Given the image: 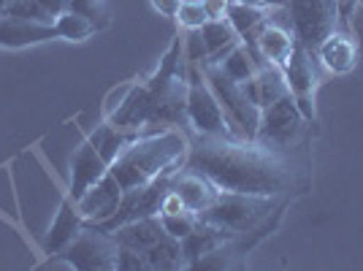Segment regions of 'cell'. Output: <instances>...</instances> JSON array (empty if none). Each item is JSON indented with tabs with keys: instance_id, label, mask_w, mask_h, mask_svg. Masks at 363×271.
Listing matches in <instances>:
<instances>
[{
	"instance_id": "cell-1",
	"label": "cell",
	"mask_w": 363,
	"mask_h": 271,
	"mask_svg": "<svg viewBox=\"0 0 363 271\" xmlns=\"http://www.w3.org/2000/svg\"><path fill=\"white\" fill-rule=\"evenodd\" d=\"M184 166L196 168L228 193L247 196H290L298 187L290 157L236 136H198L190 141Z\"/></svg>"
},
{
	"instance_id": "cell-2",
	"label": "cell",
	"mask_w": 363,
	"mask_h": 271,
	"mask_svg": "<svg viewBox=\"0 0 363 271\" xmlns=\"http://www.w3.org/2000/svg\"><path fill=\"white\" fill-rule=\"evenodd\" d=\"M190 150V138L182 128H163L128 138L125 150L117 155V160L108 166L114 179L122 190L147 187L160 177L174 174L184 166Z\"/></svg>"
},
{
	"instance_id": "cell-3",
	"label": "cell",
	"mask_w": 363,
	"mask_h": 271,
	"mask_svg": "<svg viewBox=\"0 0 363 271\" xmlns=\"http://www.w3.org/2000/svg\"><path fill=\"white\" fill-rule=\"evenodd\" d=\"M288 204V196H247V193H228L220 190V196L203 214H198V220H206L214 226L225 228L233 236H242L263 226L274 211Z\"/></svg>"
},
{
	"instance_id": "cell-4",
	"label": "cell",
	"mask_w": 363,
	"mask_h": 271,
	"mask_svg": "<svg viewBox=\"0 0 363 271\" xmlns=\"http://www.w3.org/2000/svg\"><path fill=\"white\" fill-rule=\"evenodd\" d=\"M187 122L196 128L198 136H236L244 138L242 131L230 122L223 104L217 101L212 87L206 84L203 65L187 62Z\"/></svg>"
},
{
	"instance_id": "cell-5",
	"label": "cell",
	"mask_w": 363,
	"mask_h": 271,
	"mask_svg": "<svg viewBox=\"0 0 363 271\" xmlns=\"http://www.w3.org/2000/svg\"><path fill=\"white\" fill-rule=\"evenodd\" d=\"M306 125L309 122L303 120V114L298 111L293 95L288 92V95H282L279 101H274L272 106H266L260 111L255 141L288 157V152L301 144L303 133H306Z\"/></svg>"
},
{
	"instance_id": "cell-6",
	"label": "cell",
	"mask_w": 363,
	"mask_h": 271,
	"mask_svg": "<svg viewBox=\"0 0 363 271\" xmlns=\"http://www.w3.org/2000/svg\"><path fill=\"white\" fill-rule=\"evenodd\" d=\"M203 76H206V84L217 95V101L223 104L230 122L242 131L244 138H255L263 109L250 98L247 87H244L242 82H236L233 76H228L220 65H203Z\"/></svg>"
},
{
	"instance_id": "cell-7",
	"label": "cell",
	"mask_w": 363,
	"mask_h": 271,
	"mask_svg": "<svg viewBox=\"0 0 363 271\" xmlns=\"http://www.w3.org/2000/svg\"><path fill=\"white\" fill-rule=\"evenodd\" d=\"M285 9L296 41L312 52L339 28V0H285Z\"/></svg>"
},
{
	"instance_id": "cell-8",
	"label": "cell",
	"mask_w": 363,
	"mask_h": 271,
	"mask_svg": "<svg viewBox=\"0 0 363 271\" xmlns=\"http://www.w3.org/2000/svg\"><path fill=\"white\" fill-rule=\"evenodd\" d=\"M117 255H120V244L114 239V233L98 226H84L79 231V236L60 253L68 269L82 271H114Z\"/></svg>"
},
{
	"instance_id": "cell-9",
	"label": "cell",
	"mask_w": 363,
	"mask_h": 271,
	"mask_svg": "<svg viewBox=\"0 0 363 271\" xmlns=\"http://www.w3.org/2000/svg\"><path fill=\"white\" fill-rule=\"evenodd\" d=\"M285 71V82L293 95V101L298 106L306 122H315V90L320 84V60L312 49L303 44H296L290 57L282 65Z\"/></svg>"
},
{
	"instance_id": "cell-10",
	"label": "cell",
	"mask_w": 363,
	"mask_h": 271,
	"mask_svg": "<svg viewBox=\"0 0 363 271\" xmlns=\"http://www.w3.org/2000/svg\"><path fill=\"white\" fill-rule=\"evenodd\" d=\"M122 193L125 190L120 187V182L114 179L111 171H106L84 196L76 198V209L82 214L84 226H104V223H108L120 209Z\"/></svg>"
},
{
	"instance_id": "cell-11",
	"label": "cell",
	"mask_w": 363,
	"mask_h": 271,
	"mask_svg": "<svg viewBox=\"0 0 363 271\" xmlns=\"http://www.w3.org/2000/svg\"><path fill=\"white\" fill-rule=\"evenodd\" d=\"M171 190L182 198L184 209L193 214H203L220 196V187L190 166H182L171 174Z\"/></svg>"
},
{
	"instance_id": "cell-12",
	"label": "cell",
	"mask_w": 363,
	"mask_h": 271,
	"mask_svg": "<svg viewBox=\"0 0 363 271\" xmlns=\"http://www.w3.org/2000/svg\"><path fill=\"white\" fill-rule=\"evenodd\" d=\"M57 38L55 22H38V19H22V16H0V46L6 49H22V46L44 44Z\"/></svg>"
},
{
	"instance_id": "cell-13",
	"label": "cell",
	"mask_w": 363,
	"mask_h": 271,
	"mask_svg": "<svg viewBox=\"0 0 363 271\" xmlns=\"http://www.w3.org/2000/svg\"><path fill=\"white\" fill-rule=\"evenodd\" d=\"M315 55L328 74H350L358 65V44L352 33L345 28H336L331 35H325L323 44L315 49Z\"/></svg>"
},
{
	"instance_id": "cell-14",
	"label": "cell",
	"mask_w": 363,
	"mask_h": 271,
	"mask_svg": "<svg viewBox=\"0 0 363 271\" xmlns=\"http://www.w3.org/2000/svg\"><path fill=\"white\" fill-rule=\"evenodd\" d=\"M106 171L108 163L98 155L90 138L82 141L79 150L74 152V157H71V198L76 201L79 196H84Z\"/></svg>"
},
{
	"instance_id": "cell-15",
	"label": "cell",
	"mask_w": 363,
	"mask_h": 271,
	"mask_svg": "<svg viewBox=\"0 0 363 271\" xmlns=\"http://www.w3.org/2000/svg\"><path fill=\"white\" fill-rule=\"evenodd\" d=\"M296 44L298 41H296V33L290 28V22H279L277 16H272L263 25V31L257 33V41L252 46V52H257L263 60L285 65V60L290 57V52H293Z\"/></svg>"
},
{
	"instance_id": "cell-16",
	"label": "cell",
	"mask_w": 363,
	"mask_h": 271,
	"mask_svg": "<svg viewBox=\"0 0 363 271\" xmlns=\"http://www.w3.org/2000/svg\"><path fill=\"white\" fill-rule=\"evenodd\" d=\"M84 228V220H82V214L76 209V201L71 196L65 198L60 204V209H57V217H55V223L49 228V233H46L44 239V253L46 255H60L62 250L71 244V241L79 236V231Z\"/></svg>"
},
{
	"instance_id": "cell-17",
	"label": "cell",
	"mask_w": 363,
	"mask_h": 271,
	"mask_svg": "<svg viewBox=\"0 0 363 271\" xmlns=\"http://www.w3.org/2000/svg\"><path fill=\"white\" fill-rule=\"evenodd\" d=\"M108 233H114V239H117L120 247H130V250H136V253H147L155 241L166 236L163 223H160V214L130 220V223L114 228V231H108Z\"/></svg>"
},
{
	"instance_id": "cell-18",
	"label": "cell",
	"mask_w": 363,
	"mask_h": 271,
	"mask_svg": "<svg viewBox=\"0 0 363 271\" xmlns=\"http://www.w3.org/2000/svg\"><path fill=\"white\" fill-rule=\"evenodd\" d=\"M269 19H272V6H247V3H236L233 0L230 9H228V22L233 25V31L242 38V44H247L250 49L255 46L257 33L263 31V25Z\"/></svg>"
},
{
	"instance_id": "cell-19",
	"label": "cell",
	"mask_w": 363,
	"mask_h": 271,
	"mask_svg": "<svg viewBox=\"0 0 363 271\" xmlns=\"http://www.w3.org/2000/svg\"><path fill=\"white\" fill-rule=\"evenodd\" d=\"M201 38L206 46V62L203 65H220L228 57V52L242 41L228 19H209L201 28Z\"/></svg>"
},
{
	"instance_id": "cell-20",
	"label": "cell",
	"mask_w": 363,
	"mask_h": 271,
	"mask_svg": "<svg viewBox=\"0 0 363 271\" xmlns=\"http://www.w3.org/2000/svg\"><path fill=\"white\" fill-rule=\"evenodd\" d=\"M144 260H147V269H160V271L187 269L184 255H182V241L168 236V233L163 239L155 241L150 250L144 253Z\"/></svg>"
},
{
	"instance_id": "cell-21",
	"label": "cell",
	"mask_w": 363,
	"mask_h": 271,
	"mask_svg": "<svg viewBox=\"0 0 363 271\" xmlns=\"http://www.w3.org/2000/svg\"><path fill=\"white\" fill-rule=\"evenodd\" d=\"M90 141L92 147L98 150V155L106 160L108 166L117 160V155H120L122 150H125V144H128V136L122 133V131H117L114 125L108 120H104L95 131L90 133Z\"/></svg>"
},
{
	"instance_id": "cell-22",
	"label": "cell",
	"mask_w": 363,
	"mask_h": 271,
	"mask_svg": "<svg viewBox=\"0 0 363 271\" xmlns=\"http://www.w3.org/2000/svg\"><path fill=\"white\" fill-rule=\"evenodd\" d=\"M220 68H223L228 76H233L236 82H242L244 84V82H250V79L255 76L257 62H255V57H252V52H250V46L239 41V44L228 52L225 60L220 62Z\"/></svg>"
},
{
	"instance_id": "cell-23",
	"label": "cell",
	"mask_w": 363,
	"mask_h": 271,
	"mask_svg": "<svg viewBox=\"0 0 363 271\" xmlns=\"http://www.w3.org/2000/svg\"><path fill=\"white\" fill-rule=\"evenodd\" d=\"M55 31H57V38H65V41H87L90 35L98 33V28L92 25L87 16L76 14V11H62L57 19H55Z\"/></svg>"
},
{
	"instance_id": "cell-24",
	"label": "cell",
	"mask_w": 363,
	"mask_h": 271,
	"mask_svg": "<svg viewBox=\"0 0 363 271\" xmlns=\"http://www.w3.org/2000/svg\"><path fill=\"white\" fill-rule=\"evenodd\" d=\"M174 19H177V25L182 31H201L209 22V14H206L201 0H182Z\"/></svg>"
},
{
	"instance_id": "cell-25",
	"label": "cell",
	"mask_w": 363,
	"mask_h": 271,
	"mask_svg": "<svg viewBox=\"0 0 363 271\" xmlns=\"http://www.w3.org/2000/svg\"><path fill=\"white\" fill-rule=\"evenodd\" d=\"M68 9L87 16L98 31L108 28V3L106 0H68Z\"/></svg>"
},
{
	"instance_id": "cell-26",
	"label": "cell",
	"mask_w": 363,
	"mask_h": 271,
	"mask_svg": "<svg viewBox=\"0 0 363 271\" xmlns=\"http://www.w3.org/2000/svg\"><path fill=\"white\" fill-rule=\"evenodd\" d=\"M160 223H163V231L174 239H184L187 233H193V228L198 226V214L193 211H174V214H160Z\"/></svg>"
},
{
	"instance_id": "cell-27",
	"label": "cell",
	"mask_w": 363,
	"mask_h": 271,
	"mask_svg": "<svg viewBox=\"0 0 363 271\" xmlns=\"http://www.w3.org/2000/svg\"><path fill=\"white\" fill-rule=\"evenodd\" d=\"M3 14L22 16V19H38V22H52V19L44 14V9L38 6V0H9Z\"/></svg>"
},
{
	"instance_id": "cell-28",
	"label": "cell",
	"mask_w": 363,
	"mask_h": 271,
	"mask_svg": "<svg viewBox=\"0 0 363 271\" xmlns=\"http://www.w3.org/2000/svg\"><path fill=\"white\" fill-rule=\"evenodd\" d=\"M133 87H136V82H122L114 90L106 92V98H104V120H111L120 111L122 104L128 101V95L133 92Z\"/></svg>"
},
{
	"instance_id": "cell-29",
	"label": "cell",
	"mask_w": 363,
	"mask_h": 271,
	"mask_svg": "<svg viewBox=\"0 0 363 271\" xmlns=\"http://www.w3.org/2000/svg\"><path fill=\"white\" fill-rule=\"evenodd\" d=\"M117 269H122V271L147 269L144 253H136V250H130V247H120V255H117Z\"/></svg>"
},
{
	"instance_id": "cell-30",
	"label": "cell",
	"mask_w": 363,
	"mask_h": 271,
	"mask_svg": "<svg viewBox=\"0 0 363 271\" xmlns=\"http://www.w3.org/2000/svg\"><path fill=\"white\" fill-rule=\"evenodd\" d=\"M201 3H203L209 19H228V9L233 0H201Z\"/></svg>"
},
{
	"instance_id": "cell-31",
	"label": "cell",
	"mask_w": 363,
	"mask_h": 271,
	"mask_svg": "<svg viewBox=\"0 0 363 271\" xmlns=\"http://www.w3.org/2000/svg\"><path fill=\"white\" fill-rule=\"evenodd\" d=\"M38 6L44 9V14L55 22L62 11H68V0H38Z\"/></svg>"
},
{
	"instance_id": "cell-32",
	"label": "cell",
	"mask_w": 363,
	"mask_h": 271,
	"mask_svg": "<svg viewBox=\"0 0 363 271\" xmlns=\"http://www.w3.org/2000/svg\"><path fill=\"white\" fill-rule=\"evenodd\" d=\"M174 211H184V204L174 190H168L163 196V204H160V214H174Z\"/></svg>"
},
{
	"instance_id": "cell-33",
	"label": "cell",
	"mask_w": 363,
	"mask_h": 271,
	"mask_svg": "<svg viewBox=\"0 0 363 271\" xmlns=\"http://www.w3.org/2000/svg\"><path fill=\"white\" fill-rule=\"evenodd\" d=\"M152 3H155V9H157L160 14H166L174 19V14H177V9H179L182 0H152Z\"/></svg>"
},
{
	"instance_id": "cell-34",
	"label": "cell",
	"mask_w": 363,
	"mask_h": 271,
	"mask_svg": "<svg viewBox=\"0 0 363 271\" xmlns=\"http://www.w3.org/2000/svg\"><path fill=\"white\" fill-rule=\"evenodd\" d=\"M236 3H247V6H274L277 0H236Z\"/></svg>"
},
{
	"instance_id": "cell-35",
	"label": "cell",
	"mask_w": 363,
	"mask_h": 271,
	"mask_svg": "<svg viewBox=\"0 0 363 271\" xmlns=\"http://www.w3.org/2000/svg\"><path fill=\"white\" fill-rule=\"evenodd\" d=\"M6 3H9V0H0V16H3V11H6Z\"/></svg>"
},
{
	"instance_id": "cell-36",
	"label": "cell",
	"mask_w": 363,
	"mask_h": 271,
	"mask_svg": "<svg viewBox=\"0 0 363 271\" xmlns=\"http://www.w3.org/2000/svg\"><path fill=\"white\" fill-rule=\"evenodd\" d=\"M277 3H285V0H277Z\"/></svg>"
}]
</instances>
